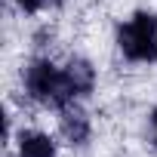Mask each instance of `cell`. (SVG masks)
Listing matches in <instances>:
<instances>
[{"label": "cell", "mask_w": 157, "mask_h": 157, "mask_svg": "<svg viewBox=\"0 0 157 157\" xmlns=\"http://www.w3.org/2000/svg\"><path fill=\"white\" fill-rule=\"evenodd\" d=\"M117 46L129 62H157V16L136 13L117 28Z\"/></svg>", "instance_id": "7a4b0ae2"}, {"label": "cell", "mask_w": 157, "mask_h": 157, "mask_svg": "<svg viewBox=\"0 0 157 157\" xmlns=\"http://www.w3.org/2000/svg\"><path fill=\"white\" fill-rule=\"evenodd\" d=\"M25 93L46 105V108H68L74 105V96H71V83H68V74L65 68H56L49 59H34L28 68H25Z\"/></svg>", "instance_id": "6da1fadb"}, {"label": "cell", "mask_w": 157, "mask_h": 157, "mask_svg": "<svg viewBox=\"0 0 157 157\" xmlns=\"http://www.w3.org/2000/svg\"><path fill=\"white\" fill-rule=\"evenodd\" d=\"M59 114H62V117H59V129H62V136H65L71 145H86V142H90L93 126H90V117H86V111L80 108V102L62 108Z\"/></svg>", "instance_id": "3957f363"}, {"label": "cell", "mask_w": 157, "mask_h": 157, "mask_svg": "<svg viewBox=\"0 0 157 157\" xmlns=\"http://www.w3.org/2000/svg\"><path fill=\"white\" fill-rule=\"evenodd\" d=\"M19 157H56V142L40 129H25L19 136Z\"/></svg>", "instance_id": "277c9868"}, {"label": "cell", "mask_w": 157, "mask_h": 157, "mask_svg": "<svg viewBox=\"0 0 157 157\" xmlns=\"http://www.w3.org/2000/svg\"><path fill=\"white\" fill-rule=\"evenodd\" d=\"M151 142H154V148H157V108L151 111Z\"/></svg>", "instance_id": "8992f818"}, {"label": "cell", "mask_w": 157, "mask_h": 157, "mask_svg": "<svg viewBox=\"0 0 157 157\" xmlns=\"http://www.w3.org/2000/svg\"><path fill=\"white\" fill-rule=\"evenodd\" d=\"M13 3L25 13H40V10H49V6H59L62 0H13Z\"/></svg>", "instance_id": "5b68a950"}]
</instances>
